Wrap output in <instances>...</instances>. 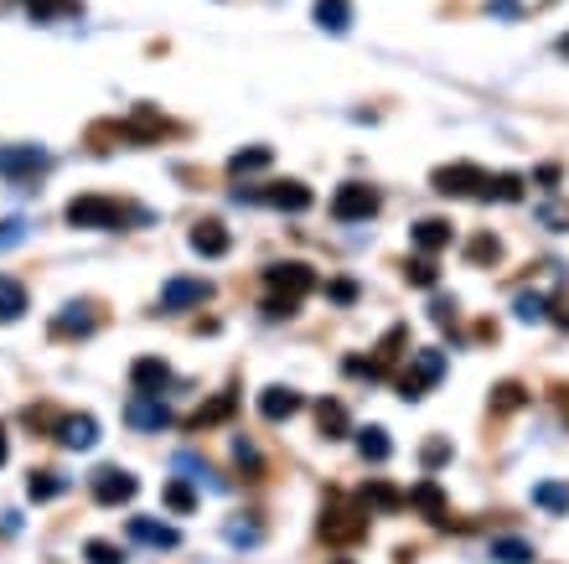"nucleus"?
Here are the masks:
<instances>
[{
  "mask_svg": "<svg viewBox=\"0 0 569 564\" xmlns=\"http://www.w3.org/2000/svg\"><path fill=\"white\" fill-rule=\"evenodd\" d=\"M94 332V316H88V306H63V316L52 321V337H88Z\"/></svg>",
  "mask_w": 569,
  "mask_h": 564,
  "instance_id": "nucleus-21",
  "label": "nucleus"
},
{
  "mask_svg": "<svg viewBox=\"0 0 569 564\" xmlns=\"http://www.w3.org/2000/svg\"><path fill=\"white\" fill-rule=\"evenodd\" d=\"M414 244L425 249V254L451 249V223H445V218H419V223H414Z\"/></svg>",
  "mask_w": 569,
  "mask_h": 564,
  "instance_id": "nucleus-18",
  "label": "nucleus"
},
{
  "mask_svg": "<svg viewBox=\"0 0 569 564\" xmlns=\"http://www.w3.org/2000/svg\"><path fill=\"white\" fill-rule=\"evenodd\" d=\"M523 404H528V389H523L518 378H507V383H497V389H492V409H497V414H513V409H523Z\"/></svg>",
  "mask_w": 569,
  "mask_h": 564,
  "instance_id": "nucleus-28",
  "label": "nucleus"
},
{
  "mask_svg": "<svg viewBox=\"0 0 569 564\" xmlns=\"http://www.w3.org/2000/svg\"><path fill=\"white\" fill-rule=\"evenodd\" d=\"M259 197L275 202L280 213H306V207H311V187H306V182H275V187L259 192Z\"/></svg>",
  "mask_w": 569,
  "mask_h": 564,
  "instance_id": "nucleus-17",
  "label": "nucleus"
},
{
  "mask_svg": "<svg viewBox=\"0 0 569 564\" xmlns=\"http://www.w3.org/2000/svg\"><path fill=\"white\" fill-rule=\"evenodd\" d=\"M445 456H451V440H430V445H425V471H435Z\"/></svg>",
  "mask_w": 569,
  "mask_h": 564,
  "instance_id": "nucleus-42",
  "label": "nucleus"
},
{
  "mask_svg": "<svg viewBox=\"0 0 569 564\" xmlns=\"http://www.w3.org/2000/svg\"><path fill=\"white\" fill-rule=\"evenodd\" d=\"M559 57H569V32H564V37H559Z\"/></svg>",
  "mask_w": 569,
  "mask_h": 564,
  "instance_id": "nucleus-48",
  "label": "nucleus"
},
{
  "mask_svg": "<svg viewBox=\"0 0 569 564\" xmlns=\"http://www.w3.org/2000/svg\"><path fill=\"white\" fill-rule=\"evenodd\" d=\"M357 502H363V508H368V502H373V508H383V513H394V508H404V492L399 487H388V482H368L363 487V497H357Z\"/></svg>",
  "mask_w": 569,
  "mask_h": 564,
  "instance_id": "nucleus-25",
  "label": "nucleus"
},
{
  "mask_svg": "<svg viewBox=\"0 0 569 564\" xmlns=\"http://www.w3.org/2000/svg\"><path fill=\"white\" fill-rule=\"evenodd\" d=\"M207 301H213V280H202V275H176L161 285V311H192Z\"/></svg>",
  "mask_w": 569,
  "mask_h": 564,
  "instance_id": "nucleus-5",
  "label": "nucleus"
},
{
  "mask_svg": "<svg viewBox=\"0 0 569 564\" xmlns=\"http://www.w3.org/2000/svg\"><path fill=\"white\" fill-rule=\"evenodd\" d=\"M264 166H269V145H249V151H238V156L228 161L233 176H249V171H264Z\"/></svg>",
  "mask_w": 569,
  "mask_h": 564,
  "instance_id": "nucleus-31",
  "label": "nucleus"
},
{
  "mask_svg": "<svg viewBox=\"0 0 569 564\" xmlns=\"http://www.w3.org/2000/svg\"><path fill=\"white\" fill-rule=\"evenodd\" d=\"M6 451H11V445H6V430H0V466H6Z\"/></svg>",
  "mask_w": 569,
  "mask_h": 564,
  "instance_id": "nucleus-47",
  "label": "nucleus"
},
{
  "mask_svg": "<svg viewBox=\"0 0 569 564\" xmlns=\"http://www.w3.org/2000/svg\"><path fill=\"white\" fill-rule=\"evenodd\" d=\"M487 182H492V176H487L482 166H471V161L435 166V176H430V187H435L440 197H487Z\"/></svg>",
  "mask_w": 569,
  "mask_h": 564,
  "instance_id": "nucleus-3",
  "label": "nucleus"
},
{
  "mask_svg": "<svg viewBox=\"0 0 569 564\" xmlns=\"http://www.w3.org/2000/svg\"><path fill=\"white\" fill-rule=\"evenodd\" d=\"M513 311H518V321H538V316L549 311V301H544V295H533V290H523L518 301H513Z\"/></svg>",
  "mask_w": 569,
  "mask_h": 564,
  "instance_id": "nucleus-36",
  "label": "nucleus"
},
{
  "mask_svg": "<svg viewBox=\"0 0 569 564\" xmlns=\"http://www.w3.org/2000/svg\"><path fill=\"white\" fill-rule=\"evenodd\" d=\"M316 26H326V32H347L352 26V0H316Z\"/></svg>",
  "mask_w": 569,
  "mask_h": 564,
  "instance_id": "nucleus-23",
  "label": "nucleus"
},
{
  "mask_svg": "<svg viewBox=\"0 0 569 564\" xmlns=\"http://www.w3.org/2000/svg\"><path fill=\"white\" fill-rule=\"evenodd\" d=\"M130 218H145V213H130V207H119L114 197H99V192H88V197H73V202H68V223H73V228L119 233Z\"/></svg>",
  "mask_w": 569,
  "mask_h": 564,
  "instance_id": "nucleus-1",
  "label": "nucleus"
},
{
  "mask_svg": "<svg viewBox=\"0 0 569 564\" xmlns=\"http://www.w3.org/2000/svg\"><path fill=\"white\" fill-rule=\"evenodd\" d=\"M378 213V192L363 187V182H347L337 197H332V218L337 223H368Z\"/></svg>",
  "mask_w": 569,
  "mask_h": 564,
  "instance_id": "nucleus-7",
  "label": "nucleus"
},
{
  "mask_svg": "<svg viewBox=\"0 0 569 564\" xmlns=\"http://www.w3.org/2000/svg\"><path fill=\"white\" fill-rule=\"evenodd\" d=\"M161 502H166V508L171 513H192L197 508V492L182 482V477H176V482H166V492H161Z\"/></svg>",
  "mask_w": 569,
  "mask_h": 564,
  "instance_id": "nucleus-32",
  "label": "nucleus"
},
{
  "mask_svg": "<svg viewBox=\"0 0 569 564\" xmlns=\"http://www.w3.org/2000/svg\"><path fill=\"white\" fill-rule=\"evenodd\" d=\"M228 539L233 544H259V528L254 523H228Z\"/></svg>",
  "mask_w": 569,
  "mask_h": 564,
  "instance_id": "nucleus-43",
  "label": "nucleus"
},
{
  "mask_svg": "<svg viewBox=\"0 0 569 564\" xmlns=\"http://www.w3.org/2000/svg\"><path fill=\"white\" fill-rule=\"evenodd\" d=\"M259 414L269 425H280V420H290V414H301V394L285 389V383H269V389L259 394Z\"/></svg>",
  "mask_w": 569,
  "mask_h": 564,
  "instance_id": "nucleus-14",
  "label": "nucleus"
},
{
  "mask_svg": "<svg viewBox=\"0 0 569 564\" xmlns=\"http://www.w3.org/2000/svg\"><path fill=\"white\" fill-rule=\"evenodd\" d=\"M538 223H549V228L564 233V228H569V202H549L544 213H538Z\"/></svg>",
  "mask_w": 569,
  "mask_h": 564,
  "instance_id": "nucleus-40",
  "label": "nucleus"
},
{
  "mask_svg": "<svg viewBox=\"0 0 569 564\" xmlns=\"http://www.w3.org/2000/svg\"><path fill=\"white\" fill-rule=\"evenodd\" d=\"M533 502L544 513H569V482H538L533 487Z\"/></svg>",
  "mask_w": 569,
  "mask_h": 564,
  "instance_id": "nucleus-27",
  "label": "nucleus"
},
{
  "mask_svg": "<svg viewBox=\"0 0 569 564\" xmlns=\"http://www.w3.org/2000/svg\"><path fill=\"white\" fill-rule=\"evenodd\" d=\"M166 383H171V368L161 358H135L130 363V389L135 394H161Z\"/></svg>",
  "mask_w": 569,
  "mask_h": 564,
  "instance_id": "nucleus-15",
  "label": "nucleus"
},
{
  "mask_svg": "<svg viewBox=\"0 0 569 564\" xmlns=\"http://www.w3.org/2000/svg\"><path fill=\"white\" fill-rule=\"evenodd\" d=\"M492 559L497 564H533V544L528 539H492Z\"/></svg>",
  "mask_w": 569,
  "mask_h": 564,
  "instance_id": "nucleus-29",
  "label": "nucleus"
},
{
  "mask_svg": "<svg viewBox=\"0 0 569 564\" xmlns=\"http://www.w3.org/2000/svg\"><path fill=\"white\" fill-rule=\"evenodd\" d=\"M125 420H130L135 430H166V425H171V409L161 404V394H135V399L125 404Z\"/></svg>",
  "mask_w": 569,
  "mask_h": 564,
  "instance_id": "nucleus-9",
  "label": "nucleus"
},
{
  "mask_svg": "<svg viewBox=\"0 0 569 564\" xmlns=\"http://www.w3.org/2000/svg\"><path fill=\"white\" fill-rule=\"evenodd\" d=\"M187 244L202 254V259H223L228 249H233V239H228V228L218 223V218H207V223H197L192 233H187Z\"/></svg>",
  "mask_w": 569,
  "mask_h": 564,
  "instance_id": "nucleus-13",
  "label": "nucleus"
},
{
  "mask_svg": "<svg viewBox=\"0 0 569 564\" xmlns=\"http://www.w3.org/2000/svg\"><path fill=\"white\" fill-rule=\"evenodd\" d=\"M63 492H68V482L57 477V471H32V482H26V497H32V502H52Z\"/></svg>",
  "mask_w": 569,
  "mask_h": 564,
  "instance_id": "nucleus-26",
  "label": "nucleus"
},
{
  "mask_svg": "<svg viewBox=\"0 0 569 564\" xmlns=\"http://www.w3.org/2000/svg\"><path fill=\"white\" fill-rule=\"evenodd\" d=\"M26 316V285L0 275V321H21Z\"/></svg>",
  "mask_w": 569,
  "mask_h": 564,
  "instance_id": "nucleus-22",
  "label": "nucleus"
},
{
  "mask_svg": "<svg viewBox=\"0 0 569 564\" xmlns=\"http://www.w3.org/2000/svg\"><path fill=\"white\" fill-rule=\"evenodd\" d=\"M466 259H471V264H497V259H502V244L492 239V233H476V239L466 244Z\"/></svg>",
  "mask_w": 569,
  "mask_h": 564,
  "instance_id": "nucleus-34",
  "label": "nucleus"
},
{
  "mask_svg": "<svg viewBox=\"0 0 569 564\" xmlns=\"http://www.w3.org/2000/svg\"><path fill=\"white\" fill-rule=\"evenodd\" d=\"M295 311H301V301H290V295H269V301H264V316L269 321H290Z\"/></svg>",
  "mask_w": 569,
  "mask_h": 564,
  "instance_id": "nucleus-38",
  "label": "nucleus"
},
{
  "mask_svg": "<svg viewBox=\"0 0 569 564\" xmlns=\"http://www.w3.org/2000/svg\"><path fill=\"white\" fill-rule=\"evenodd\" d=\"M430 316H435V326H456V301H435Z\"/></svg>",
  "mask_w": 569,
  "mask_h": 564,
  "instance_id": "nucleus-44",
  "label": "nucleus"
},
{
  "mask_svg": "<svg viewBox=\"0 0 569 564\" xmlns=\"http://www.w3.org/2000/svg\"><path fill=\"white\" fill-rule=\"evenodd\" d=\"M321 539L326 544H357V539H368V518L357 502H347L342 492L326 497V508H321Z\"/></svg>",
  "mask_w": 569,
  "mask_h": 564,
  "instance_id": "nucleus-2",
  "label": "nucleus"
},
{
  "mask_svg": "<svg viewBox=\"0 0 569 564\" xmlns=\"http://www.w3.org/2000/svg\"><path fill=\"white\" fill-rule=\"evenodd\" d=\"M52 435L68 445V451H88V445L99 440V420L94 414H63V420L52 425Z\"/></svg>",
  "mask_w": 569,
  "mask_h": 564,
  "instance_id": "nucleus-10",
  "label": "nucleus"
},
{
  "mask_svg": "<svg viewBox=\"0 0 569 564\" xmlns=\"http://www.w3.org/2000/svg\"><path fill=\"white\" fill-rule=\"evenodd\" d=\"M559 176H564L559 166H544V171H538V187H549V192H554V182H559Z\"/></svg>",
  "mask_w": 569,
  "mask_h": 564,
  "instance_id": "nucleus-46",
  "label": "nucleus"
},
{
  "mask_svg": "<svg viewBox=\"0 0 569 564\" xmlns=\"http://www.w3.org/2000/svg\"><path fill=\"white\" fill-rule=\"evenodd\" d=\"M518 202L523 197V176H513V171H502V176H492V182H487V202Z\"/></svg>",
  "mask_w": 569,
  "mask_h": 564,
  "instance_id": "nucleus-33",
  "label": "nucleus"
},
{
  "mask_svg": "<svg viewBox=\"0 0 569 564\" xmlns=\"http://www.w3.org/2000/svg\"><path fill=\"white\" fill-rule=\"evenodd\" d=\"M233 456H238V466L249 471V482H259L264 466H259V451H254V445H249V440H233Z\"/></svg>",
  "mask_w": 569,
  "mask_h": 564,
  "instance_id": "nucleus-39",
  "label": "nucleus"
},
{
  "mask_svg": "<svg viewBox=\"0 0 569 564\" xmlns=\"http://www.w3.org/2000/svg\"><path fill=\"white\" fill-rule=\"evenodd\" d=\"M83 559L88 564H125V554H119L114 544H104V539H88L83 544Z\"/></svg>",
  "mask_w": 569,
  "mask_h": 564,
  "instance_id": "nucleus-35",
  "label": "nucleus"
},
{
  "mask_svg": "<svg viewBox=\"0 0 569 564\" xmlns=\"http://www.w3.org/2000/svg\"><path fill=\"white\" fill-rule=\"evenodd\" d=\"M316 425H321V435H326V440H342V435L352 430L347 409H342L337 399H321V404H316Z\"/></svg>",
  "mask_w": 569,
  "mask_h": 564,
  "instance_id": "nucleus-20",
  "label": "nucleus"
},
{
  "mask_svg": "<svg viewBox=\"0 0 569 564\" xmlns=\"http://www.w3.org/2000/svg\"><path fill=\"white\" fill-rule=\"evenodd\" d=\"M409 508H419L435 528H451V508H445V492H440V482L435 477H425L414 492H409Z\"/></svg>",
  "mask_w": 569,
  "mask_h": 564,
  "instance_id": "nucleus-11",
  "label": "nucleus"
},
{
  "mask_svg": "<svg viewBox=\"0 0 569 564\" xmlns=\"http://www.w3.org/2000/svg\"><path fill=\"white\" fill-rule=\"evenodd\" d=\"M549 306H554V321H559V326H569V290H559Z\"/></svg>",
  "mask_w": 569,
  "mask_h": 564,
  "instance_id": "nucleus-45",
  "label": "nucleus"
},
{
  "mask_svg": "<svg viewBox=\"0 0 569 564\" xmlns=\"http://www.w3.org/2000/svg\"><path fill=\"white\" fill-rule=\"evenodd\" d=\"M21 6L32 11L37 21H57V16H78V11H83L78 0H21Z\"/></svg>",
  "mask_w": 569,
  "mask_h": 564,
  "instance_id": "nucleus-30",
  "label": "nucleus"
},
{
  "mask_svg": "<svg viewBox=\"0 0 569 564\" xmlns=\"http://www.w3.org/2000/svg\"><path fill=\"white\" fill-rule=\"evenodd\" d=\"M326 295H332L337 306H352V301H357V285H352V280H332V285H326Z\"/></svg>",
  "mask_w": 569,
  "mask_h": 564,
  "instance_id": "nucleus-41",
  "label": "nucleus"
},
{
  "mask_svg": "<svg viewBox=\"0 0 569 564\" xmlns=\"http://www.w3.org/2000/svg\"><path fill=\"white\" fill-rule=\"evenodd\" d=\"M404 275H409V285L430 290V285H435V264H430V259H409V264H404Z\"/></svg>",
  "mask_w": 569,
  "mask_h": 564,
  "instance_id": "nucleus-37",
  "label": "nucleus"
},
{
  "mask_svg": "<svg viewBox=\"0 0 569 564\" xmlns=\"http://www.w3.org/2000/svg\"><path fill=\"white\" fill-rule=\"evenodd\" d=\"M233 409H238V394H233V389H223L218 399H207V404H202V409L192 414L187 425H192V430H207V425H223V420H228Z\"/></svg>",
  "mask_w": 569,
  "mask_h": 564,
  "instance_id": "nucleus-19",
  "label": "nucleus"
},
{
  "mask_svg": "<svg viewBox=\"0 0 569 564\" xmlns=\"http://www.w3.org/2000/svg\"><path fill=\"white\" fill-rule=\"evenodd\" d=\"M440 373H445V352L440 347H425V352H414L409 358V368L399 373V399H425V389L430 383H440Z\"/></svg>",
  "mask_w": 569,
  "mask_h": 564,
  "instance_id": "nucleus-4",
  "label": "nucleus"
},
{
  "mask_svg": "<svg viewBox=\"0 0 569 564\" xmlns=\"http://www.w3.org/2000/svg\"><path fill=\"white\" fill-rule=\"evenodd\" d=\"M130 539L145 544V549H176L182 533H176L171 523H156V518H130Z\"/></svg>",
  "mask_w": 569,
  "mask_h": 564,
  "instance_id": "nucleus-16",
  "label": "nucleus"
},
{
  "mask_svg": "<svg viewBox=\"0 0 569 564\" xmlns=\"http://www.w3.org/2000/svg\"><path fill=\"white\" fill-rule=\"evenodd\" d=\"M357 451H363V461H388V456H394V445H388L383 425H368V430H357Z\"/></svg>",
  "mask_w": 569,
  "mask_h": 564,
  "instance_id": "nucleus-24",
  "label": "nucleus"
},
{
  "mask_svg": "<svg viewBox=\"0 0 569 564\" xmlns=\"http://www.w3.org/2000/svg\"><path fill=\"white\" fill-rule=\"evenodd\" d=\"M52 161H47V151H37V145H16V151H0V176H42Z\"/></svg>",
  "mask_w": 569,
  "mask_h": 564,
  "instance_id": "nucleus-12",
  "label": "nucleus"
},
{
  "mask_svg": "<svg viewBox=\"0 0 569 564\" xmlns=\"http://www.w3.org/2000/svg\"><path fill=\"white\" fill-rule=\"evenodd\" d=\"M140 482L130 477L125 466H99L94 471V502H104V508H119V502H135Z\"/></svg>",
  "mask_w": 569,
  "mask_h": 564,
  "instance_id": "nucleus-8",
  "label": "nucleus"
},
{
  "mask_svg": "<svg viewBox=\"0 0 569 564\" xmlns=\"http://www.w3.org/2000/svg\"><path fill=\"white\" fill-rule=\"evenodd\" d=\"M264 285H269V295L306 301V295L316 290V270H311V264H269V270H264Z\"/></svg>",
  "mask_w": 569,
  "mask_h": 564,
  "instance_id": "nucleus-6",
  "label": "nucleus"
}]
</instances>
